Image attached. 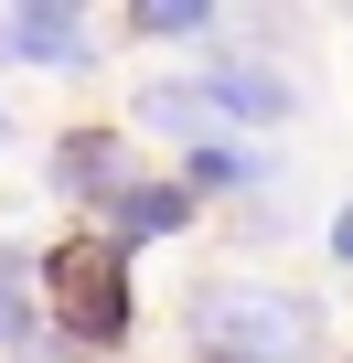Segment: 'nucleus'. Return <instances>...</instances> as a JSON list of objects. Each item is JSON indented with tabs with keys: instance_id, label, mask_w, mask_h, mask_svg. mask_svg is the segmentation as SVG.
<instances>
[{
	"instance_id": "1",
	"label": "nucleus",
	"mask_w": 353,
	"mask_h": 363,
	"mask_svg": "<svg viewBox=\"0 0 353 363\" xmlns=\"http://www.w3.org/2000/svg\"><path fill=\"white\" fill-rule=\"evenodd\" d=\"M193 363H332V299L289 278H204L183 299Z\"/></svg>"
},
{
	"instance_id": "2",
	"label": "nucleus",
	"mask_w": 353,
	"mask_h": 363,
	"mask_svg": "<svg viewBox=\"0 0 353 363\" xmlns=\"http://www.w3.org/2000/svg\"><path fill=\"white\" fill-rule=\"evenodd\" d=\"M33 278H43L54 342H75L86 363H97V352H129V331H139V278H129V246H118L107 225L43 235V246H33Z\"/></svg>"
},
{
	"instance_id": "3",
	"label": "nucleus",
	"mask_w": 353,
	"mask_h": 363,
	"mask_svg": "<svg viewBox=\"0 0 353 363\" xmlns=\"http://www.w3.org/2000/svg\"><path fill=\"white\" fill-rule=\"evenodd\" d=\"M43 182H54V203H75L86 225L139 182V150L107 128V118H75V128H54V150H43Z\"/></svg>"
},
{
	"instance_id": "4",
	"label": "nucleus",
	"mask_w": 353,
	"mask_h": 363,
	"mask_svg": "<svg viewBox=\"0 0 353 363\" xmlns=\"http://www.w3.org/2000/svg\"><path fill=\"white\" fill-rule=\"evenodd\" d=\"M193 86H204V107H214L225 128H289V107H300L289 65H268L257 43H214V54H193Z\"/></svg>"
},
{
	"instance_id": "5",
	"label": "nucleus",
	"mask_w": 353,
	"mask_h": 363,
	"mask_svg": "<svg viewBox=\"0 0 353 363\" xmlns=\"http://www.w3.org/2000/svg\"><path fill=\"white\" fill-rule=\"evenodd\" d=\"M97 225H107V235L139 257V246H171V235H193V225H204V203H193V182H150V171H139V182H129V193H118Z\"/></svg>"
},
{
	"instance_id": "6",
	"label": "nucleus",
	"mask_w": 353,
	"mask_h": 363,
	"mask_svg": "<svg viewBox=\"0 0 353 363\" xmlns=\"http://www.w3.org/2000/svg\"><path fill=\"white\" fill-rule=\"evenodd\" d=\"M183 182H193V203H236V193H268L278 182V150H246L236 128H214V139L183 150Z\"/></svg>"
},
{
	"instance_id": "7",
	"label": "nucleus",
	"mask_w": 353,
	"mask_h": 363,
	"mask_svg": "<svg viewBox=\"0 0 353 363\" xmlns=\"http://www.w3.org/2000/svg\"><path fill=\"white\" fill-rule=\"evenodd\" d=\"M0 65L11 75H97V33L86 22H22V11H0Z\"/></svg>"
},
{
	"instance_id": "8",
	"label": "nucleus",
	"mask_w": 353,
	"mask_h": 363,
	"mask_svg": "<svg viewBox=\"0 0 353 363\" xmlns=\"http://www.w3.org/2000/svg\"><path fill=\"white\" fill-rule=\"evenodd\" d=\"M54 342V320H43V278H33V246L22 235H0V363H33Z\"/></svg>"
},
{
	"instance_id": "9",
	"label": "nucleus",
	"mask_w": 353,
	"mask_h": 363,
	"mask_svg": "<svg viewBox=\"0 0 353 363\" xmlns=\"http://www.w3.org/2000/svg\"><path fill=\"white\" fill-rule=\"evenodd\" d=\"M129 128H150V139H171V150H193V139H214L225 118L204 107V86H193V75H150V86L129 96Z\"/></svg>"
},
{
	"instance_id": "10",
	"label": "nucleus",
	"mask_w": 353,
	"mask_h": 363,
	"mask_svg": "<svg viewBox=\"0 0 353 363\" xmlns=\"http://www.w3.org/2000/svg\"><path fill=\"white\" fill-rule=\"evenodd\" d=\"M118 22H129L139 43H204V33L225 22V0H118Z\"/></svg>"
},
{
	"instance_id": "11",
	"label": "nucleus",
	"mask_w": 353,
	"mask_h": 363,
	"mask_svg": "<svg viewBox=\"0 0 353 363\" xmlns=\"http://www.w3.org/2000/svg\"><path fill=\"white\" fill-rule=\"evenodd\" d=\"M0 11H22V22H86V0H0Z\"/></svg>"
},
{
	"instance_id": "12",
	"label": "nucleus",
	"mask_w": 353,
	"mask_h": 363,
	"mask_svg": "<svg viewBox=\"0 0 353 363\" xmlns=\"http://www.w3.org/2000/svg\"><path fill=\"white\" fill-rule=\"evenodd\" d=\"M321 246H332V267H353V203H342V214L321 225Z\"/></svg>"
},
{
	"instance_id": "13",
	"label": "nucleus",
	"mask_w": 353,
	"mask_h": 363,
	"mask_svg": "<svg viewBox=\"0 0 353 363\" xmlns=\"http://www.w3.org/2000/svg\"><path fill=\"white\" fill-rule=\"evenodd\" d=\"M0 139H22V128H11V107H0Z\"/></svg>"
}]
</instances>
